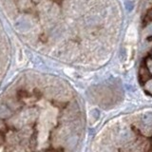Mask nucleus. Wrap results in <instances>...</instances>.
I'll return each mask as SVG.
<instances>
[{
	"instance_id": "f257e3e1",
	"label": "nucleus",
	"mask_w": 152,
	"mask_h": 152,
	"mask_svg": "<svg viewBox=\"0 0 152 152\" xmlns=\"http://www.w3.org/2000/svg\"><path fill=\"white\" fill-rule=\"evenodd\" d=\"M142 131L145 135L152 134V112H146L142 116Z\"/></svg>"
},
{
	"instance_id": "f03ea898",
	"label": "nucleus",
	"mask_w": 152,
	"mask_h": 152,
	"mask_svg": "<svg viewBox=\"0 0 152 152\" xmlns=\"http://www.w3.org/2000/svg\"><path fill=\"white\" fill-rule=\"evenodd\" d=\"M144 88H145V90L147 93L152 95V78H149L145 81Z\"/></svg>"
},
{
	"instance_id": "7ed1b4c3",
	"label": "nucleus",
	"mask_w": 152,
	"mask_h": 152,
	"mask_svg": "<svg viewBox=\"0 0 152 152\" xmlns=\"http://www.w3.org/2000/svg\"><path fill=\"white\" fill-rule=\"evenodd\" d=\"M145 68L148 70L149 74H152V58H148L145 61Z\"/></svg>"
},
{
	"instance_id": "20e7f679",
	"label": "nucleus",
	"mask_w": 152,
	"mask_h": 152,
	"mask_svg": "<svg viewBox=\"0 0 152 152\" xmlns=\"http://www.w3.org/2000/svg\"><path fill=\"white\" fill-rule=\"evenodd\" d=\"M126 8L127 11H131V10L133 9V3L131 1H126Z\"/></svg>"
},
{
	"instance_id": "39448f33",
	"label": "nucleus",
	"mask_w": 152,
	"mask_h": 152,
	"mask_svg": "<svg viewBox=\"0 0 152 152\" xmlns=\"http://www.w3.org/2000/svg\"><path fill=\"white\" fill-rule=\"evenodd\" d=\"M150 16H151V19H152V11H151V15Z\"/></svg>"
},
{
	"instance_id": "423d86ee",
	"label": "nucleus",
	"mask_w": 152,
	"mask_h": 152,
	"mask_svg": "<svg viewBox=\"0 0 152 152\" xmlns=\"http://www.w3.org/2000/svg\"><path fill=\"white\" fill-rule=\"evenodd\" d=\"M151 56H152V51H151Z\"/></svg>"
}]
</instances>
